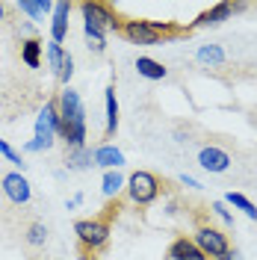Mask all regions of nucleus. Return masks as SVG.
<instances>
[{
	"label": "nucleus",
	"instance_id": "nucleus-1",
	"mask_svg": "<svg viewBox=\"0 0 257 260\" xmlns=\"http://www.w3.org/2000/svg\"><path fill=\"white\" fill-rule=\"evenodd\" d=\"M59 136L68 148H86V113L80 95L71 86H65L59 95Z\"/></svg>",
	"mask_w": 257,
	"mask_h": 260
},
{
	"label": "nucleus",
	"instance_id": "nucleus-2",
	"mask_svg": "<svg viewBox=\"0 0 257 260\" xmlns=\"http://www.w3.org/2000/svg\"><path fill=\"white\" fill-rule=\"evenodd\" d=\"M59 136V101H48L36 118V139L27 142V151H48Z\"/></svg>",
	"mask_w": 257,
	"mask_h": 260
},
{
	"label": "nucleus",
	"instance_id": "nucleus-3",
	"mask_svg": "<svg viewBox=\"0 0 257 260\" xmlns=\"http://www.w3.org/2000/svg\"><path fill=\"white\" fill-rule=\"evenodd\" d=\"M175 27L166 21H127L121 27V36L127 39L130 45H160L163 36H172Z\"/></svg>",
	"mask_w": 257,
	"mask_h": 260
},
{
	"label": "nucleus",
	"instance_id": "nucleus-4",
	"mask_svg": "<svg viewBox=\"0 0 257 260\" xmlns=\"http://www.w3.org/2000/svg\"><path fill=\"white\" fill-rule=\"evenodd\" d=\"M127 195L133 204H151V201H157V195H160V180H157V175L154 172H145V169H139V172H133L127 178Z\"/></svg>",
	"mask_w": 257,
	"mask_h": 260
},
{
	"label": "nucleus",
	"instance_id": "nucleus-5",
	"mask_svg": "<svg viewBox=\"0 0 257 260\" xmlns=\"http://www.w3.org/2000/svg\"><path fill=\"white\" fill-rule=\"evenodd\" d=\"M195 245L204 251V257H216V260L231 251L225 234H222V231H216V228H207V225L195 231Z\"/></svg>",
	"mask_w": 257,
	"mask_h": 260
},
{
	"label": "nucleus",
	"instance_id": "nucleus-6",
	"mask_svg": "<svg viewBox=\"0 0 257 260\" xmlns=\"http://www.w3.org/2000/svg\"><path fill=\"white\" fill-rule=\"evenodd\" d=\"M83 12V24H89V27H95L101 32H110V30H118V21H115L113 9L107 6V3H83L80 6Z\"/></svg>",
	"mask_w": 257,
	"mask_h": 260
},
{
	"label": "nucleus",
	"instance_id": "nucleus-7",
	"mask_svg": "<svg viewBox=\"0 0 257 260\" xmlns=\"http://www.w3.org/2000/svg\"><path fill=\"white\" fill-rule=\"evenodd\" d=\"M74 234L80 237V243L86 248H101L107 243V237H110V225L101 222V219H80L74 225Z\"/></svg>",
	"mask_w": 257,
	"mask_h": 260
},
{
	"label": "nucleus",
	"instance_id": "nucleus-8",
	"mask_svg": "<svg viewBox=\"0 0 257 260\" xmlns=\"http://www.w3.org/2000/svg\"><path fill=\"white\" fill-rule=\"evenodd\" d=\"M198 166L204 172H213V175H222L231 169V154L225 148H216V145H207L198 151Z\"/></svg>",
	"mask_w": 257,
	"mask_h": 260
},
{
	"label": "nucleus",
	"instance_id": "nucleus-9",
	"mask_svg": "<svg viewBox=\"0 0 257 260\" xmlns=\"http://www.w3.org/2000/svg\"><path fill=\"white\" fill-rule=\"evenodd\" d=\"M242 9H245L242 3H216L213 9H207V12H201V15L195 18L192 27H216V24L228 21L234 12H242Z\"/></svg>",
	"mask_w": 257,
	"mask_h": 260
},
{
	"label": "nucleus",
	"instance_id": "nucleus-10",
	"mask_svg": "<svg viewBox=\"0 0 257 260\" xmlns=\"http://www.w3.org/2000/svg\"><path fill=\"white\" fill-rule=\"evenodd\" d=\"M3 192H6V198L12 201V204H27L30 201V183H27V178L21 175V172H12V175H6L3 178Z\"/></svg>",
	"mask_w": 257,
	"mask_h": 260
},
{
	"label": "nucleus",
	"instance_id": "nucleus-11",
	"mask_svg": "<svg viewBox=\"0 0 257 260\" xmlns=\"http://www.w3.org/2000/svg\"><path fill=\"white\" fill-rule=\"evenodd\" d=\"M68 15H71V3L68 0H59L53 6V21H50V42L62 45L65 36H68Z\"/></svg>",
	"mask_w": 257,
	"mask_h": 260
},
{
	"label": "nucleus",
	"instance_id": "nucleus-12",
	"mask_svg": "<svg viewBox=\"0 0 257 260\" xmlns=\"http://www.w3.org/2000/svg\"><path fill=\"white\" fill-rule=\"evenodd\" d=\"M169 260H207V257H204V251L195 245V240L180 237V240H175V243L169 245Z\"/></svg>",
	"mask_w": 257,
	"mask_h": 260
},
{
	"label": "nucleus",
	"instance_id": "nucleus-13",
	"mask_svg": "<svg viewBox=\"0 0 257 260\" xmlns=\"http://www.w3.org/2000/svg\"><path fill=\"white\" fill-rule=\"evenodd\" d=\"M95 166H101V169H107V172H115V169H121L124 166V154L118 151L115 145H101L95 148Z\"/></svg>",
	"mask_w": 257,
	"mask_h": 260
},
{
	"label": "nucleus",
	"instance_id": "nucleus-14",
	"mask_svg": "<svg viewBox=\"0 0 257 260\" xmlns=\"http://www.w3.org/2000/svg\"><path fill=\"white\" fill-rule=\"evenodd\" d=\"M136 71H139V77H145V80H163L169 74V68L163 62H157V59H151V56H139L136 59Z\"/></svg>",
	"mask_w": 257,
	"mask_h": 260
},
{
	"label": "nucleus",
	"instance_id": "nucleus-15",
	"mask_svg": "<svg viewBox=\"0 0 257 260\" xmlns=\"http://www.w3.org/2000/svg\"><path fill=\"white\" fill-rule=\"evenodd\" d=\"M53 6H56V3H50V0H21V3H18V9H21L24 15H30L33 21H45V18L53 12Z\"/></svg>",
	"mask_w": 257,
	"mask_h": 260
},
{
	"label": "nucleus",
	"instance_id": "nucleus-16",
	"mask_svg": "<svg viewBox=\"0 0 257 260\" xmlns=\"http://www.w3.org/2000/svg\"><path fill=\"white\" fill-rule=\"evenodd\" d=\"M92 162H95V157H92V151H89V148H68V154H65V166H68V169H74V172L89 169Z\"/></svg>",
	"mask_w": 257,
	"mask_h": 260
},
{
	"label": "nucleus",
	"instance_id": "nucleus-17",
	"mask_svg": "<svg viewBox=\"0 0 257 260\" xmlns=\"http://www.w3.org/2000/svg\"><path fill=\"white\" fill-rule=\"evenodd\" d=\"M42 42L39 39H27L24 45H21V59H24V65L27 68H39L42 65Z\"/></svg>",
	"mask_w": 257,
	"mask_h": 260
},
{
	"label": "nucleus",
	"instance_id": "nucleus-18",
	"mask_svg": "<svg viewBox=\"0 0 257 260\" xmlns=\"http://www.w3.org/2000/svg\"><path fill=\"white\" fill-rule=\"evenodd\" d=\"M107 136H113L118 130V101H115V86H107Z\"/></svg>",
	"mask_w": 257,
	"mask_h": 260
},
{
	"label": "nucleus",
	"instance_id": "nucleus-19",
	"mask_svg": "<svg viewBox=\"0 0 257 260\" xmlns=\"http://www.w3.org/2000/svg\"><path fill=\"white\" fill-rule=\"evenodd\" d=\"M195 56H198V62L213 65V68H216V65H225V50L219 48V45H201Z\"/></svg>",
	"mask_w": 257,
	"mask_h": 260
},
{
	"label": "nucleus",
	"instance_id": "nucleus-20",
	"mask_svg": "<svg viewBox=\"0 0 257 260\" xmlns=\"http://www.w3.org/2000/svg\"><path fill=\"white\" fill-rule=\"evenodd\" d=\"M124 186H127V180L121 178V172L115 169V172H107V175H104V186H101V192L107 195V198H115Z\"/></svg>",
	"mask_w": 257,
	"mask_h": 260
},
{
	"label": "nucleus",
	"instance_id": "nucleus-21",
	"mask_svg": "<svg viewBox=\"0 0 257 260\" xmlns=\"http://www.w3.org/2000/svg\"><path fill=\"white\" fill-rule=\"evenodd\" d=\"M225 204H228V207H237V210H242L248 219H257V207L242 192H228L225 195Z\"/></svg>",
	"mask_w": 257,
	"mask_h": 260
},
{
	"label": "nucleus",
	"instance_id": "nucleus-22",
	"mask_svg": "<svg viewBox=\"0 0 257 260\" xmlns=\"http://www.w3.org/2000/svg\"><path fill=\"white\" fill-rule=\"evenodd\" d=\"M65 53L68 50H62V45H56V42H48V68L59 77V71H62V62H65Z\"/></svg>",
	"mask_w": 257,
	"mask_h": 260
},
{
	"label": "nucleus",
	"instance_id": "nucleus-23",
	"mask_svg": "<svg viewBox=\"0 0 257 260\" xmlns=\"http://www.w3.org/2000/svg\"><path fill=\"white\" fill-rule=\"evenodd\" d=\"M83 32H86V45H89V50L104 53V48H107V39H104V32L95 30V27H89V24H83Z\"/></svg>",
	"mask_w": 257,
	"mask_h": 260
},
{
	"label": "nucleus",
	"instance_id": "nucleus-24",
	"mask_svg": "<svg viewBox=\"0 0 257 260\" xmlns=\"http://www.w3.org/2000/svg\"><path fill=\"white\" fill-rule=\"evenodd\" d=\"M45 240H48V228L42 225V222H33L30 231H27V243L30 245H45Z\"/></svg>",
	"mask_w": 257,
	"mask_h": 260
},
{
	"label": "nucleus",
	"instance_id": "nucleus-25",
	"mask_svg": "<svg viewBox=\"0 0 257 260\" xmlns=\"http://www.w3.org/2000/svg\"><path fill=\"white\" fill-rule=\"evenodd\" d=\"M0 154H3V157H6L9 162H15V166H21V169H24V162H21V154H18V151L9 145L6 139H0Z\"/></svg>",
	"mask_w": 257,
	"mask_h": 260
},
{
	"label": "nucleus",
	"instance_id": "nucleus-26",
	"mask_svg": "<svg viewBox=\"0 0 257 260\" xmlns=\"http://www.w3.org/2000/svg\"><path fill=\"white\" fill-rule=\"evenodd\" d=\"M213 213H216V216H219V219H222L225 225H234V213L228 210L225 201H213Z\"/></svg>",
	"mask_w": 257,
	"mask_h": 260
},
{
	"label": "nucleus",
	"instance_id": "nucleus-27",
	"mask_svg": "<svg viewBox=\"0 0 257 260\" xmlns=\"http://www.w3.org/2000/svg\"><path fill=\"white\" fill-rule=\"evenodd\" d=\"M71 74H74V56H71V53H65L62 71H59V83H65V86H68V80H71Z\"/></svg>",
	"mask_w": 257,
	"mask_h": 260
},
{
	"label": "nucleus",
	"instance_id": "nucleus-28",
	"mask_svg": "<svg viewBox=\"0 0 257 260\" xmlns=\"http://www.w3.org/2000/svg\"><path fill=\"white\" fill-rule=\"evenodd\" d=\"M180 183H183V186H189V189H201V183H198L195 178H189V175H180Z\"/></svg>",
	"mask_w": 257,
	"mask_h": 260
},
{
	"label": "nucleus",
	"instance_id": "nucleus-29",
	"mask_svg": "<svg viewBox=\"0 0 257 260\" xmlns=\"http://www.w3.org/2000/svg\"><path fill=\"white\" fill-rule=\"evenodd\" d=\"M219 260H237V254H234V251H228V254H222Z\"/></svg>",
	"mask_w": 257,
	"mask_h": 260
},
{
	"label": "nucleus",
	"instance_id": "nucleus-30",
	"mask_svg": "<svg viewBox=\"0 0 257 260\" xmlns=\"http://www.w3.org/2000/svg\"><path fill=\"white\" fill-rule=\"evenodd\" d=\"M3 15H6V6H3V3H0V21H3Z\"/></svg>",
	"mask_w": 257,
	"mask_h": 260
},
{
	"label": "nucleus",
	"instance_id": "nucleus-31",
	"mask_svg": "<svg viewBox=\"0 0 257 260\" xmlns=\"http://www.w3.org/2000/svg\"><path fill=\"white\" fill-rule=\"evenodd\" d=\"M80 260H89V257H80Z\"/></svg>",
	"mask_w": 257,
	"mask_h": 260
}]
</instances>
